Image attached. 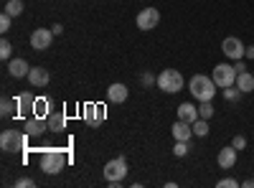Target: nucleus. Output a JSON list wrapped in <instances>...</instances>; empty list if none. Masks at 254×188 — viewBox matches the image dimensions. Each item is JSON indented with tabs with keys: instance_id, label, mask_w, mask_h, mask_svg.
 Returning a JSON list of instances; mask_svg holds the SVG:
<instances>
[{
	"instance_id": "nucleus-1",
	"label": "nucleus",
	"mask_w": 254,
	"mask_h": 188,
	"mask_svg": "<svg viewBox=\"0 0 254 188\" xmlns=\"http://www.w3.org/2000/svg\"><path fill=\"white\" fill-rule=\"evenodd\" d=\"M188 89H190V94H193L198 102H211L216 97V81L211 79V76H203V74H196L193 79L188 81Z\"/></svg>"
},
{
	"instance_id": "nucleus-2",
	"label": "nucleus",
	"mask_w": 254,
	"mask_h": 188,
	"mask_svg": "<svg viewBox=\"0 0 254 188\" xmlns=\"http://www.w3.org/2000/svg\"><path fill=\"white\" fill-rule=\"evenodd\" d=\"M41 171L49 173V176H56L59 171H64V165H66V155H64V150H54V148H46L44 153H41Z\"/></svg>"
},
{
	"instance_id": "nucleus-3",
	"label": "nucleus",
	"mask_w": 254,
	"mask_h": 188,
	"mask_svg": "<svg viewBox=\"0 0 254 188\" xmlns=\"http://www.w3.org/2000/svg\"><path fill=\"white\" fill-rule=\"evenodd\" d=\"M104 178H107V183L112 186V188H117L122 181H125V176H127V160L120 155V158H112V160H107V165H104Z\"/></svg>"
},
{
	"instance_id": "nucleus-4",
	"label": "nucleus",
	"mask_w": 254,
	"mask_h": 188,
	"mask_svg": "<svg viewBox=\"0 0 254 188\" xmlns=\"http://www.w3.org/2000/svg\"><path fill=\"white\" fill-rule=\"evenodd\" d=\"M26 132H18V130H3L0 135V150L3 153H20L26 150Z\"/></svg>"
},
{
	"instance_id": "nucleus-5",
	"label": "nucleus",
	"mask_w": 254,
	"mask_h": 188,
	"mask_svg": "<svg viewBox=\"0 0 254 188\" xmlns=\"http://www.w3.org/2000/svg\"><path fill=\"white\" fill-rule=\"evenodd\" d=\"M158 87L165 92V94H176L183 89V76L178 69H163L158 74Z\"/></svg>"
},
{
	"instance_id": "nucleus-6",
	"label": "nucleus",
	"mask_w": 254,
	"mask_h": 188,
	"mask_svg": "<svg viewBox=\"0 0 254 188\" xmlns=\"http://www.w3.org/2000/svg\"><path fill=\"white\" fill-rule=\"evenodd\" d=\"M211 79L216 81L219 89H229L237 84V69L231 64H216L214 66V74H211Z\"/></svg>"
},
{
	"instance_id": "nucleus-7",
	"label": "nucleus",
	"mask_w": 254,
	"mask_h": 188,
	"mask_svg": "<svg viewBox=\"0 0 254 188\" xmlns=\"http://www.w3.org/2000/svg\"><path fill=\"white\" fill-rule=\"evenodd\" d=\"M221 51H224V56H226V59H231V61H242V59H244V54H247V46L242 44V41H239L237 36H229V38H224Z\"/></svg>"
},
{
	"instance_id": "nucleus-8",
	"label": "nucleus",
	"mask_w": 254,
	"mask_h": 188,
	"mask_svg": "<svg viewBox=\"0 0 254 188\" xmlns=\"http://www.w3.org/2000/svg\"><path fill=\"white\" fill-rule=\"evenodd\" d=\"M160 23V10L158 8H142L137 13V28L140 31H153Z\"/></svg>"
},
{
	"instance_id": "nucleus-9",
	"label": "nucleus",
	"mask_w": 254,
	"mask_h": 188,
	"mask_svg": "<svg viewBox=\"0 0 254 188\" xmlns=\"http://www.w3.org/2000/svg\"><path fill=\"white\" fill-rule=\"evenodd\" d=\"M51 41H54L51 28H36L31 33V49L33 51H46V49H51Z\"/></svg>"
},
{
	"instance_id": "nucleus-10",
	"label": "nucleus",
	"mask_w": 254,
	"mask_h": 188,
	"mask_svg": "<svg viewBox=\"0 0 254 188\" xmlns=\"http://www.w3.org/2000/svg\"><path fill=\"white\" fill-rule=\"evenodd\" d=\"M23 132H26L28 137H41L44 132H49V120H46V117H38V115L28 117L26 125H23Z\"/></svg>"
},
{
	"instance_id": "nucleus-11",
	"label": "nucleus",
	"mask_w": 254,
	"mask_h": 188,
	"mask_svg": "<svg viewBox=\"0 0 254 188\" xmlns=\"http://www.w3.org/2000/svg\"><path fill=\"white\" fill-rule=\"evenodd\" d=\"M15 104H18V112L15 115H20V117H33V104H36V97L31 94V92H23V94H18L15 97Z\"/></svg>"
},
{
	"instance_id": "nucleus-12",
	"label": "nucleus",
	"mask_w": 254,
	"mask_h": 188,
	"mask_svg": "<svg viewBox=\"0 0 254 188\" xmlns=\"http://www.w3.org/2000/svg\"><path fill=\"white\" fill-rule=\"evenodd\" d=\"M237 155H239V150L234 148V145H229V148H221V150H219V155H216V160H219V168L231 171V168L237 165Z\"/></svg>"
},
{
	"instance_id": "nucleus-13",
	"label": "nucleus",
	"mask_w": 254,
	"mask_h": 188,
	"mask_svg": "<svg viewBox=\"0 0 254 188\" xmlns=\"http://www.w3.org/2000/svg\"><path fill=\"white\" fill-rule=\"evenodd\" d=\"M171 132H173V137H176V140L188 142L190 137H193V125L186 122V120H176V122H173V127H171Z\"/></svg>"
},
{
	"instance_id": "nucleus-14",
	"label": "nucleus",
	"mask_w": 254,
	"mask_h": 188,
	"mask_svg": "<svg viewBox=\"0 0 254 188\" xmlns=\"http://www.w3.org/2000/svg\"><path fill=\"white\" fill-rule=\"evenodd\" d=\"M28 71H31V66L26 59H10L8 61V74L13 79H23V76H28Z\"/></svg>"
},
{
	"instance_id": "nucleus-15",
	"label": "nucleus",
	"mask_w": 254,
	"mask_h": 188,
	"mask_svg": "<svg viewBox=\"0 0 254 188\" xmlns=\"http://www.w3.org/2000/svg\"><path fill=\"white\" fill-rule=\"evenodd\" d=\"M26 79L31 81V87H46L51 76H49V71L44 66H31V71H28Z\"/></svg>"
},
{
	"instance_id": "nucleus-16",
	"label": "nucleus",
	"mask_w": 254,
	"mask_h": 188,
	"mask_svg": "<svg viewBox=\"0 0 254 188\" xmlns=\"http://www.w3.org/2000/svg\"><path fill=\"white\" fill-rule=\"evenodd\" d=\"M84 120L89 125H99L104 120V104H87V110H84Z\"/></svg>"
},
{
	"instance_id": "nucleus-17",
	"label": "nucleus",
	"mask_w": 254,
	"mask_h": 188,
	"mask_svg": "<svg viewBox=\"0 0 254 188\" xmlns=\"http://www.w3.org/2000/svg\"><path fill=\"white\" fill-rule=\"evenodd\" d=\"M107 99H110L112 104H122V102L127 99V87L122 84V81H117V84H110V89H107Z\"/></svg>"
},
{
	"instance_id": "nucleus-18",
	"label": "nucleus",
	"mask_w": 254,
	"mask_h": 188,
	"mask_svg": "<svg viewBox=\"0 0 254 188\" xmlns=\"http://www.w3.org/2000/svg\"><path fill=\"white\" fill-rule=\"evenodd\" d=\"M242 94H249V92H254V74H249V71H242V74H237V84H234Z\"/></svg>"
},
{
	"instance_id": "nucleus-19",
	"label": "nucleus",
	"mask_w": 254,
	"mask_h": 188,
	"mask_svg": "<svg viewBox=\"0 0 254 188\" xmlns=\"http://www.w3.org/2000/svg\"><path fill=\"white\" fill-rule=\"evenodd\" d=\"M178 120H186V122L193 125L198 120V107H193L190 102H183L181 107H178Z\"/></svg>"
},
{
	"instance_id": "nucleus-20",
	"label": "nucleus",
	"mask_w": 254,
	"mask_h": 188,
	"mask_svg": "<svg viewBox=\"0 0 254 188\" xmlns=\"http://www.w3.org/2000/svg\"><path fill=\"white\" fill-rule=\"evenodd\" d=\"M46 120H49V130H51V132H61V130H66V115H64L61 110H59V112H51Z\"/></svg>"
},
{
	"instance_id": "nucleus-21",
	"label": "nucleus",
	"mask_w": 254,
	"mask_h": 188,
	"mask_svg": "<svg viewBox=\"0 0 254 188\" xmlns=\"http://www.w3.org/2000/svg\"><path fill=\"white\" fill-rule=\"evenodd\" d=\"M15 112H18L15 99H10V97H3V99H0V115H3L5 120H8V117H13Z\"/></svg>"
},
{
	"instance_id": "nucleus-22",
	"label": "nucleus",
	"mask_w": 254,
	"mask_h": 188,
	"mask_svg": "<svg viewBox=\"0 0 254 188\" xmlns=\"http://www.w3.org/2000/svg\"><path fill=\"white\" fill-rule=\"evenodd\" d=\"M33 115H38V117H49V115H51V110H49V99H46V97H36Z\"/></svg>"
},
{
	"instance_id": "nucleus-23",
	"label": "nucleus",
	"mask_w": 254,
	"mask_h": 188,
	"mask_svg": "<svg viewBox=\"0 0 254 188\" xmlns=\"http://www.w3.org/2000/svg\"><path fill=\"white\" fill-rule=\"evenodd\" d=\"M3 13H8L10 18H15V15H20V13H23V3H20V0H8Z\"/></svg>"
},
{
	"instance_id": "nucleus-24",
	"label": "nucleus",
	"mask_w": 254,
	"mask_h": 188,
	"mask_svg": "<svg viewBox=\"0 0 254 188\" xmlns=\"http://www.w3.org/2000/svg\"><path fill=\"white\" fill-rule=\"evenodd\" d=\"M193 135H196V137H206V135H208V120L198 117V120L193 122Z\"/></svg>"
},
{
	"instance_id": "nucleus-25",
	"label": "nucleus",
	"mask_w": 254,
	"mask_h": 188,
	"mask_svg": "<svg viewBox=\"0 0 254 188\" xmlns=\"http://www.w3.org/2000/svg\"><path fill=\"white\" fill-rule=\"evenodd\" d=\"M0 59H3V61H10L13 59V44H10L8 38L0 41Z\"/></svg>"
},
{
	"instance_id": "nucleus-26",
	"label": "nucleus",
	"mask_w": 254,
	"mask_h": 188,
	"mask_svg": "<svg viewBox=\"0 0 254 188\" xmlns=\"http://www.w3.org/2000/svg\"><path fill=\"white\" fill-rule=\"evenodd\" d=\"M198 117H203V120L214 117V104H211V102H201L198 104Z\"/></svg>"
},
{
	"instance_id": "nucleus-27",
	"label": "nucleus",
	"mask_w": 254,
	"mask_h": 188,
	"mask_svg": "<svg viewBox=\"0 0 254 188\" xmlns=\"http://www.w3.org/2000/svg\"><path fill=\"white\" fill-rule=\"evenodd\" d=\"M188 142H183V140H176V148H173V153H176V158H186L188 155Z\"/></svg>"
},
{
	"instance_id": "nucleus-28",
	"label": "nucleus",
	"mask_w": 254,
	"mask_h": 188,
	"mask_svg": "<svg viewBox=\"0 0 254 188\" xmlns=\"http://www.w3.org/2000/svg\"><path fill=\"white\" fill-rule=\"evenodd\" d=\"M242 183L237 181V178H221L219 181V188H239Z\"/></svg>"
},
{
	"instance_id": "nucleus-29",
	"label": "nucleus",
	"mask_w": 254,
	"mask_h": 188,
	"mask_svg": "<svg viewBox=\"0 0 254 188\" xmlns=\"http://www.w3.org/2000/svg\"><path fill=\"white\" fill-rule=\"evenodd\" d=\"M10 20H13V18H10L8 13L0 15V31H3V33H8V31H10Z\"/></svg>"
},
{
	"instance_id": "nucleus-30",
	"label": "nucleus",
	"mask_w": 254,
	"mask_h": 188,
	"mask_svg": "<svg viewBox=\"0 0 254 188\" xmlns=\"http://www.w3.org/2000/svg\"><path fill=\"white\" fill-rule=\"evenodd\" d=\"M231 145H234L237 150H244V148H247V137H244V135H234V140H231Z\"/></svg>"
},
{
	"instance_id": "nucleus-31",
	"label": "nucleus",
	"mask_w": 254,
	"mask_h": 188,
	"mask_svg": "<svg viewBox=\"0 0 254 188\" xmlns=\"http://www.w3.org/2000/svg\"><path fill=\"white\" fill-rule=\"evenodd\" d=\"M239 94H242V92H239L237 87H229V89H224V97H226L229 102H234V99H239Z\"/></svg>"
},
{
	"instance_id": "nucleus-32",
	"label": "nucleus",
	"mask_w": 254,
	"mask_h": 188,
	"mask_svg": "<svg viewBox=\"0 0 254 188\" xmlns=\"http://www.w3.org/2000/svg\"><path fill=\"white\" fill-rule=\"evenodd\" d=\"M33 186H36L33 178H18L15 181V188H33Z\"/></svg>"
},
{
	"instance_id": "nucleus-33",
	"label": "nucleus",
	"mask_w": 254,
	"mask_h": 188,
	"mask_svg": "<svg viewBox=\"0 0 254 188\" xmlns=\"http://www.w3.org/2000/svg\"><path fill=\"white\" fill-rule=\"evenodd\" d=\"M142 84H145V87H153V84H158V79H155L153 74H142Z\"/></svg>"
},
{
	"instance_id": "nucleus-34",
	"label": "nucleus",
	"mask_w": 254,
	"mask_h": 188,
	"mask_svg": "<svg viewBox=\"0 0 254 188\" xmlns=\"http://www.w3.org/2000/svg\"><path fill=\"white\" fill-rule=\"evenodd\" d=\"M234 69H237V74H242V71H247V66L242 64V61H237V64H234Z\"/></svg>"
},
{
	"instance_id": "nucleus-35",
	"label": "nucleus",
	"mask_w": 254,
	"mask_h": 188,
	"mask_svg": "<svg viewBox=\"0 0 254 188\" xmlns=\"http://www.w3.org/2000/svg\"><path fill=\"white\" fill-rule=\"evenodd\" d=\"M51 31H54V36H59V33L64 31V26H59V23H56V26H51Z\"/></svg>"
},
{
	"instance_id": "nucleus-36",
	"label": "nucleus",
	"mask_w": 254,
	"mask_h": 188,
	"mask_svg": "<svg viewBox=\"0 0 254 188\" xmlns=\"http://www.w3.org/2000/svg\"><path fill=\"white\" fill-rule=\"evenodd\" d=\"M247 59H254V46H247V54H244Z\"/></svg>"
},
{
	"instance_id": "nucleus-37",
	"label": "nucleus",
	"mask_w": 254,
	"mask_h": 188,
	"mask_svg": "<svg viewBox=\"0 0 254 188\" xmlns=\"http://www.w3.org/2000/svg\"><path fill=\"white\" fill-rule=\"evenodd\" d=\"M242 186H244V188H254V181H252V178H249V181H244V183H242Z\"/></svg>"
}]
</instances>
